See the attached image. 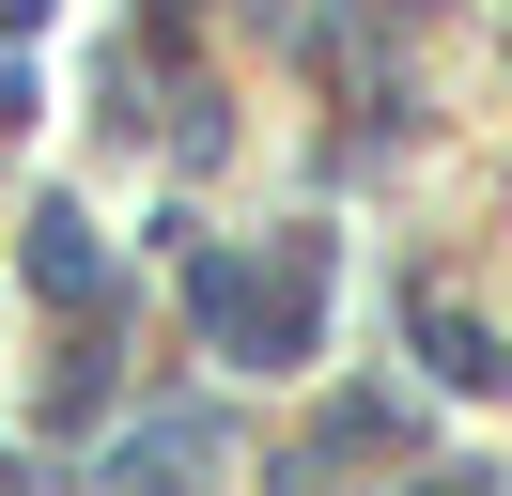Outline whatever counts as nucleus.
I'll return each instance as SVG.
<instances>
[{
    "label": "nucleus",
    "mask_w": 512,
    "mask_h": 496,
    "mask_svg": "<svg viewBox=\"0 0 512 496\" xmlns=\"http://www.w3.org/2000/svg\"><path fill=\"white\" fill-rule=\"evenodd\" d=\"M32 295H109V264H94V233H78L63 202L32 217Z\"/></svg>",
    "instance_id": "f03ea898"
},
{
    "label": "nucleus",
    "mask_w": 512,
    "mask_h": 496,
    "mask_svg": "<svg viewBox=\"0 0 512 496\" xmlns=\"http://www.w3.org/2000/svg\"><path fill=\"white\" fill-rule=\"evenodd\" d=\"M202 326H218L233 357H295V341H311V264H280V279L202 264Z\"/></svg>",
    "instance_id": "f257e3e1"
}]
</instances>
